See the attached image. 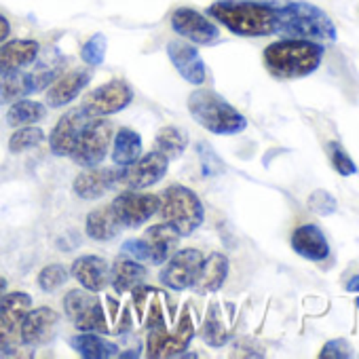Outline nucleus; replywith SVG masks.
Listing matches in <instances>:
<instances>
[{"mask_svg":"<svg viewBox=\"0 0 359 359\" xmlns=\"http://www.w3.org/2000/svg\"><path fill=\"white\" fill-rule=\"evenodd\" d=\"M89 118L91 116H87V112L83 108L66 112L57 121V125H55V129L51 133V140H49L51 142V152L55 156H70L74 146H76V140H79V135H81V131H83V127L87 125Z\"/></svg>","mask_w":359,"mask_h":359,"instance_id":"dca6fc26","label":"nucleus"},{"mask_svg":"<svg viewBox=\"0 0 359 359\" xmlns=\"http://www.w3.org/2000/svg\"><path fill=\"white\" fill-rule=\"evenodd\" d=\"M142 243H144V250H146V260H150L154 264H163V262H167L171 252L177 248L180 233L173 226H169L167 222L154 224L144 233Z\"/></svg>","mask_w":359,"mask_h":359,"instance_id":"f3484780","label":"nucleus"},{"mask_svg":"<svg viewBox=\"0 0 359 359\" xmlns=\"http://www.w3.org/2000/svg\"><path fill=\"white\" fill-rule=\"evenodd\" d=\"M156 150L167 158H177L189 146V135L177 127H163L154 137Z\"/></svg>","mask_w":359,"mask_h":359,"instance_id":"c756f323","label":"nucleus"},{"mask_svg":"<svg viewBox=\"0 0 359 359\" xmlns=\"http://www.w3.org/2000/svg\"><path fill=\"white\" fill-rule=\"evenodd\" d=\"M118 187V169L89 167L74 180V193L81 199H100L104 193Z\"/></svg>","mask_w":359,"mask_h":359,"instance_id":"6ab92c4d","label":"nucleus"},{"mask_svg":"<svg viewBox=\"0 0 359 359\" xmlns=\"http://www.w3.org/2000/svg\"><path fill=\"white\" fill-rule=\"evenodd\" d=\"M169 158L163 156L158 150H152L144 154L142 158H135L129 165H116L118 167V187H125L127 191H144L148 187H154L165 177Z\"/></svg>","mask_w":359,"mask_h":359,"instance_id":"1a4fd4ad","label":"nucleus"},{"mask_svg":"<svg viewBox=\"0 0 359 359\" xmlns=\"http://www.w3.org/2000/svg\"><path fill=\"white\" fill-rule=\"evenodd\" d=\"M5 292H7V281H5L3 277H0V300H3Z\"/></svg>","mask_w":359,"mask_h":359,"instance_id":"a19ab883","label":"nucleus"},{"mask_svg":"<svg viewBox=\"0 0 359 359\" xmlns=\"http://www.w3.org/2000/svg\"><path fill=\"white\" fill-rule=\"evenodd\" d=\"M239 36H269L275 32V9L252 0H218L208 11Z\"/></svg>","mask_w":359,"mask_h":359,"instance_id":"7ed1b4c3","label":"nucleus"},{"mask_svg":"<svg viewBox=\"0 0 359 359\" xmlns=\"http://www.w3.org/2000/svg\"><path fill=\"white\" fill-rule=\"evenodd\" d=\"M229 275V258L224 254H212L208 258H203L201 269L197 273V279L193 283V287L199 294H210V292H218L224 283Z\"/></svg>","mask_w":359,"mask_h":359,"instance_id":"5701e85b","label":"nucleus"},{"mask_svg":"<svg viewBox=\"0 0 359 359\" xmlns=\"http://www.w3.org/2000/svg\"><path fill=\"white\" fill-rule=\"evenodd\" d=\"M11 32V26H9V20L5 15H0V45H3V41L9 36Z\"/></svg>","mask_w":359,"mask_h":359,"instance_id":"58836bf2","label":"nucleus"},{"mask_svg":"<svg viewBox=\"0 0 359 359\" xmlns=\"http://www.w3.org/2000/svg\"><path fill=\"white\" fill-rule=\"evenodd\" d=\"M70 275L89 292H102L110 283V266L100 256H81L70 266Z\"/></svg>","mask_w":359,"mask_h":359,"instance_id":"a211bd4d","label":"nucleus"},{"mask_svg":"<svg viewBox=\"0 0 359 359\" xmlns=\"http://www.w3.org/2000/svg\"><path fill=\"white\" fill-rule=\"evenodd\" d=\"M45 140V131L39 129V127H22L18 129L11 140H9V150L11 152H26L30 148H36L41 146Z\"/></svg>","mask_w":359,"mask_h":359,"instance_id":"473e14b6","label":"nucleus"},{"mask_svg":"<svg viewBox=\"0 0 359 359\" xmlns=\"http://www.w3.org/2000/svg\"><path fill=\"white\" fill-rule=\"evenodd\" d=\"M121 229H123V224L118 222L112 205H104V208L93 210L85 220V231L95 241H110L121 233Z\"/></svg>","mask_w":359,"mask_h":359,"instance_id":"b1692460","label":"nucleus"},{"mask_svg":"<svg viewBox=\"0 0 359 359\" xmlns=\"http://www.w3.org/2000/svg\"><path fill=\"white\" fill-rule=\"evenodd\" d=\"M36 41H11L0 45V70H20L32 64L39 55Z\"/></svg>","mask_w":359,"mask_h":359,"instance_id":"393cba45","label":"nucleus"},{"mask_svg":"<svg viewBox=\"0 0 359 359\" xmlns=\"http://www.w3.org/2000/svg\"><path fill=\"white\" fill-rule=\"evenodd\" d=\"M189 110L193 118L216 135H235L248 127V118L235 110L226 100L208 89H197L189 97Z\"/></svg>","mask_w":359,"mask_h":359,"instance_id":"20e7f679","label":"nucleus"},{"mask_svg":"<svg viewBox=\"0 0 359 359\" xmlns=\"http://www.w3.org/2000/svg\"><path fill=\"white\" fill-rule=\"evenodd\" d=\"M346 290H348V292H359V275H355V277L346 283Z\"/></svg>","mask_w":359,"mask_h":359,"instance_id":"ea45409f","label":"nucleus"},{"mask_svg":"<svg viewBox=\"0 0 359 359\" xmlns=\"http://www.w3.org/2000/svg\"><path fill=\"white\" fill-rule=\"evenodd\" d=\"M64 311L81 332H108L106 313L97 296L89 290H70L64 296Z\"/></svg>","mask_w":359,"mask_h":359,"instance_id":"6e6552de","label":"nucleus"},{"mask_svg":"<svg viewBox=\"0 0 359 359\" xmlns=\"http://www.w3.org/2000/svg\"><path fill=\"white\" fill-rule=\"evenodd\" d=\"M70 346L87 359H110L118 355V346L100 334L83 332L70 338Z\"/></svg>","mask_w":359,"mask_h":359,"instance_id":"a878e982","label":"nucleus"},{"mask_svg":"<svg viewBox=\"0 0 359 359\" xmlns=\"http://www.w3.org/2000/svg\"><path fill=\"white\" fill-rule=\"evenodd\" d=\"M133 100V91L125 81H108L93 91H89L83 100V110L91 118H104L108 114L121 112Z\"/></svg>","mask_w":359,"mask_h":359,"instance_id":"9d476101","label":"nucleus"},{"mask_svg":"<svg viewBox=\"0 0 359 359\" xmlns=\"http://www.w3.org/2000/svg\"><path fill=\"white\" fill-rule=\"evenodd\" d=\"M351 355H353V346L344 338H336V340L325 342V346L319 353L321 359H346Z\"/></svg>","mask_w":359,"mask_h":359,"instance_id":"e433bc0d","label":"nucleus"},{"mask_svg":"<svg viewBox=\"0 0 359 359\" xmlns=\"http://www.w3.org/2000/svg\"><path fill=\"white\" fill-rule=\"evenodd\" d=\"M292 248L296 254H300L302 258L313 260V262L325 260L330 254L327 239L315 224H304V226L296 229L292 235Z\"/></svg>","mask_w":359,"mask_h":359,"instance_id":"4be33fe9","label":"nucleus"},{"mask_svg":"<svg viewBox=\"0 0 359 359\" xmlns=\"http://www.w3.org/2000/svg\"><path fill=\"white\" fill-rule=\"evenodd\" d=\"M28 93H32L30 74L20 70H0V106L18 102Z\"/></svg>","mask_w":359,"mask_h":359,"instance_id":"cd10ccee","label":"nucleus"},{"mask_svg":"<svg viewBox=\"0 0 359 359\" xmlns=\"http://www.w3.org/2000/svg\"><path fill=\"white\" fill-rule=\"evenodd\" d=\"M104 55H106V36H104V34H93V36L83 45L81 57H83V62H87L89 66H97V64L104 62Z\"/></svg>","mask_w":359,"mask_h":359,"instance_id":"f704fd0d","label":"nucleus"},{"mask_svg":"<svg viewBox=\"0 0 359 359\" xmlns=\"http://www.w3.org/2000/svg\"><path fill=\"white\" fill-rule=\"evenodd\" d=\"M355 304H357V309H359V298H357V300H355Z\"/></svg>","mask_w":359,"mask_h":359,"instance_id":"79ce46f5","label":"nucleus"},{"mask_svg":"<svg viewBox=\"0 0 359 359\" xmlns=\"http://www.w3.org/2000/svg\"><path fill=\"white\" fill-rule=\"evenodd\" d=\"M167 55L187 83L197 85V87L205 83L208 70H205V64H203L199 51L193 45H189L184 41H171L167 45Z\"/></svg>","mask_w":359,"mask_h":359,"instance_id":"2eb2a0df","label":"nucleus"},{"mask_svg":"<svg viewBox=\"0 0 359 359\" xmlns=\"http://www.w3.org/2000/svg\"><path fill=\"white\" fill-rule=\"evenodd\" d=\"M158 199H161L158 214L163 222L173 226L180 233V237L193 235L203 224V216H205L203 205L191 189L171 184L169 189L163 191Z\"/></svg>","mask_w":359,"mask_h":359,"instance_id":"39448f33","label":"nucleus"},{"mask_svg":"<svg viewBox=\"0 0 359 359\" xmlns=\"http://www.w3.org/2000/svg\"><path fill=\"white\" fill-rule=\"evenodd\" d=\"M193 336H195L193 321H191L189 313H184L182 321L177 323V330L173 334L165 332L161 327L148 336V357H175L180 353H184V348L191 344Z\"/></svg>","mask_w":359,"mask_h":359,"instance_id":"4468645a","label":"nucleus"},{"mask_svg":"<svg viewBox=\"0 0 359 359\" xmlns=\"http://www.w3.org/2000/svg\"><path fill=\"white\" fill-rule=\"evenodd\" d=\"M45 116H47V108L43 104L32 100H18L7 112V123L11 127H24V125L39 123Z\"/></svg>","mask_w":359,"mask_h":359,"instance_id":"7c9ffc66","label":"nucleus"},{"mask_svg":"<svg viewBox=\"0 0 359 359\" xmlns=\"http://www.w3.org/2000/svg\"><path fill=\"white\" fill-rule=\"evenodd\" d=\"M110 140H112V125L108 121H104V118L87 121L70 156L81 167H87V169L97 167L100 163H104V158L108 154Z\"/></svg>","mask_w":359,"mask_h":359,"instance_id":"0eeeda50","label":"nucleus"},{"mask_svg":"<svg viewBox=\"0 0 359 359\" xmlns=\"http://www.w3.org/2000/svg\"><path fill=\"white\" fill-rule=\"evenodd\" d=\"M275 32L285 39L311 41V43H334L336 26L315 5L309 3H290L281 9H275Z\"/></svg>","mask_w":359,"mask_h":359,"instance_id":"f257e3e1","label":"nucleus"},{"mask_svg":"<svg viewBox=\"0 0 359 359\" xmlns=\"http://www.w3.org/2000/svg\"><path fill=\"white\" fill-rule=\"evenodd\" d=\"M229 330L222 323V315H220V306L214 302L210 306V313L205 317V323L201 327V338L210 344V346H222L229 342Z\"/></svg>","mask_w":359,"mask_h":359,"instance_id":"2f4dec72","label":"nucleus"},{"mask_svg":"<svg viewBox=\"0 0 359 359\" xmlns=\"http://www.w3.org/2000/svg\"><path fill=\"white\" fill-rule=\"evenodd\" d=\"M171 28L197 45H212L220 39V30L205 15L195 9H177L171 15Z\"/></svg>","mask_w":359,"mask_h":359,"instance_id":"ddd939ff","label":"nucleus"},{"mask_svg":"<svg viewBox=\"0 0 359 359\" xmlns=\"http://www.w3.org/2000/svg\"><path fill=\"white\" fill-rule=\"evenodd\" d=\"M30 309L32 298L26 292H13L0 300V353L3 355H13L24 344L22 327Z\"/></svg>","mask_w":359,"mask_h":359,"instance_id":"423d86ee","label":"nucleus"},{"mask_svg":"<svg viewBox=\"0 0 359 359\" xmlns=\"http://www.w3.org/2000/svg\"><path fill=\"white\" fill-rule=\"evenodd\" d=\"M330 156H332V165L336 167V171L340 175H353L357 173V167L353 163V158L344 152V148L338 142H330Z\"/></svg>","mask_w":359,"mask_h":359,"instance_id":"c9c22d12","label":"nucleus"},{"mask_svg":"<svg viewBox=\"0 0 359 359\" xmlns=\"http://www.w3.org/2000/svg\"><path fill=\"white\" fill-rule=\"evenodd\" d=\"M89 72L87 70H72L68 74H62L51 87L47 89V104L51 108H60L70 104L87 85H89Z\"/></svg>","mask_w":359,"mask_h":359,"instance_id":"412c9836","label":"nucleus"},{"mask_svg":"<svg viewBox=\"0 0 359 359\" xmlns=\"http://www.w3.org/2000/svg\"><path fill=\"white\" fill-rule=\"evenodd\" d=\"M68 275H70V271L66 266H62V264H49V266H45L39 273V285L45 292H55V290H60L68 281Z\"/></svg>","mask_w":359,"mask_h":359,"instance_id":"72a5a7b5","label":"nucleus"},{"mask_svg":"<svg viewBox=\"0 0 359 359\" xmlns=\"http://www.w3.org/2000/svg\"><path fill=\"white\" fill-rule=\"evenodd\" d=\"M146 279V269L140 264V260H116L114 266L110 269V283L116 294H125L133 290L135 285L144 283Z\"/></svg>","mask_w":359,"mask_h":359,"instance_id":"bb28decb","label":"nucleus"},{"mask_svg":"<svg viewBox=\"0 0 359 359\" xmlns=\"http://www.w3.org/2000/svg\"><path fill=\"white\" fill-rule=\"evenodd\" d=\"M203 262V254L199 250H180L175 256L167 258L165 269L161 271V281L163 285L175 290V292H182L187 287H193L197 273L201 269Z\"/></svg>","mask_w":359,"mask_h":359,"instance_id":"9b49d317","label":"nucleus"},{"mask_svg":"<svg viewBox=\"0 0 359 359\" xmlns=\"http://www.w3.org/2000/svg\"><path fill=\"white\" fill-rule=\"evenodd\" d=\"M311 210H315L319 216H330L336 212V199L327 191H315L309 199Z\"/></svg>","mask_w":359,"mask_h":359,"instance_id":"4c0bfd02","label":"nucleus"},{"mask_svg":"<svg viewBox=\"0 0 359 359\" xmlns=\"http://www.w3.org/2000/svg\"><path fill=\"white\" fill-rule=\"evenodd\" d=\"M323 47L311 41L285 39L264 49L266 70L281 81H292L315 72L321 64Z\"/></svg>","mask_w":359,"mask_h":359,"instance_id":"f03ea898","label":"nucleus"},{"mask_svg":"<svg viewBox=\"0 0 359 359\" xmlns=\"http://www.w3.org/2000/svg\"><path fill=\"white\" fill-rule=\"evenodd\" d=\"M158 203L161 199L154 195H142L137 191H127L121 193L110 205L123 226H142L148 222L154 214H158Z\"/></svg>","mask_w":359,"mask_h":359,"instance_id":"f8f14e48","label":"nucleus"},{"mask_svg":"<svg viewBox=\"0 0 359 359\" xmlns=\"http://www.w3.org/2000/svg\"><path fill=\"white\" fill-rule=\"evenodd\" d=\"M57 325V313L49 306L30 309L24 327H22V342L24 344H43L53 336V330Z\"/></svg>","mask_w":359,"mask_h":359,"instance_id":"aec40b11","label":"nucleus"},{"mask_svg":"<svg viewBox=\"0 0 359 359\" xmlns=\"http://www.w3.org/2000/svg\"><path fill=\"white\" fill-rule=\"evenodd\" d=\"M140 154H142V137L133 129L123 127L114 137L112 161L123 167V165H129L135 158H140Z\"/></svg>","mask_w":359,"mask_h":359,"instance_id":"c85d7f7f","label":"nucleus"}]
</instances>
